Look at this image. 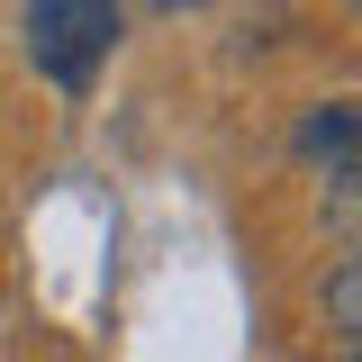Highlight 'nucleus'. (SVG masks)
Instances as JSON below:
<instances>
[{
  "instance_id": "3",
  "label": "nucleus",
  "mask_w": 362,
  "mask_h": 362,
  "mask_svg": "<svg viewBox=\"0 0 362 362\" xmlns=\"http://www.w3.org/2000/svg\"><path fill=\"white\" fill-rule=\"evenodd\" d=\"M326 326L362 335V254H344V263L326 272Z\"/></svg>"
},
{
  "instance_id": "5",
  "label": "nucleus",
  "mask_w": 362,
  "mask_h": 362,
  "mask_svg": "<svg viewBox=\"0 0 362 362\" xmlns=\"http://www.w3.org/2000/svg\"><path fill=\"white\" fill-rule=\"evenodd\" d=\"M354 362H362V344H354Z\"/></svg>"
},
{
  "instance_id": "1",
  "label": "nucleus",
  "mask_w": 362,
  "mask_h": 362,
  "mask_svg": "<svg viewBox=\"0 0 362 362\" xmlns=\"http://www.w3.org/2000/svg\"><path fill=\"white\" fill-rule=\"evenodd\" d=\"M18 28H28V64H37L54 90H90L100 64H109L118 37H127L118 0H28Z\"/></svg>"
},
{
  "instance_id": "2",
  "label": "nucleus",
  "mask_w": 362,
  "mask_h": 362,
  "mask_svg": "<svg viewBox=\"0 0 362 362\" xmlns=\"http://www.w3.org/2000/svg\"><path fill=\"white\" fill-rule=\"evenodd\" d=\"M290 154L326 181H362V100H317L290 127Z\"/></svg>"
},
{
  "instance_id": "4",
  "label": "nucleus",
  "mask_w": 362,
  "mask_h": 362,
  "mask_svg": "<svg viewBox=\"0 0 362 362\" xmlns=\"http://www.w3.org/2000/svg\"><path fill=\"white\" fill-rule=\"evenodd\" d=\"M127 9H154V18H181V9H209V0H127Z\"/></svg>"
}]
</instances>
